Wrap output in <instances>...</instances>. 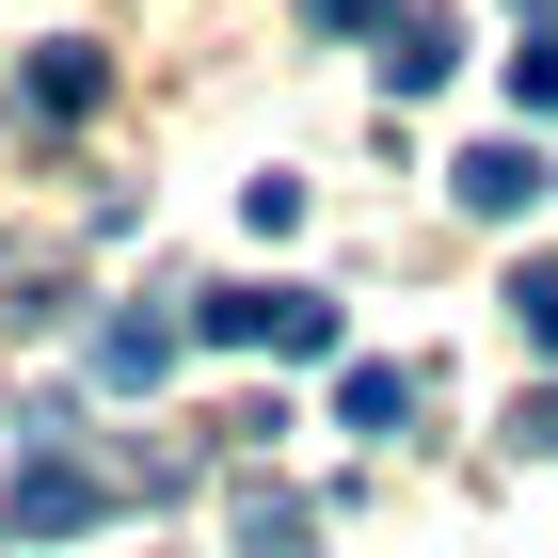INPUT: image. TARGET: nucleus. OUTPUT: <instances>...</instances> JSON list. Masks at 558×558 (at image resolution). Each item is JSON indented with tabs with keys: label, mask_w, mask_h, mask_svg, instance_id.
Here are the masks:
<instances>
[{
	"label": "nucleus",
	"mask_w": 558,
	"mask_h": 558,
	"mask_svg": "<svg viewBox=\"0 0 558 558\" xmlns=\"http://www.w3.org/2000/svg\"><path fill=\"white\" fill-rule=\"evenodd\" d=\"M175 336H208V351H288V367H336V303H319V288H271V271H240V288H192V303H175Z\"/></svg>",
	"instance_id": "f257e3e1"
},
{
	"label": "nucleus",
	"mask_w": 558,
	"mask_h": 558,
	"mask_svg": "<svg viewBox=\"0 0 558 558\" xmlns=\"http://www.w3.org/2000/svg\"><path fill=\"white\" fill-rule=\"evenodd\" d=\"M96 511H112V463L64 447V430H33V447H16V543H64V526H96Z\"/></svg>",
	"instance_id": "f03ea898"
},
{
	"label": "nucleus",
	"mask_w": 558,
	"mask_h": 558,
	"mask_svg": "<svg viewBox=\"0 0 558 558\" xmlns=\"http://www.w3.org/2000/svg\"><path fill=\"white\" fill-rule=\"evenodd\" d=\"M447 192H463V223H526L558 175H543V144H463V160H447Z\"/></svg>",
	"instance_id": "7ed1b4c3"
},
{
	"label": "nucleus",
	"mask_w": 558,
	"mask_h": 558,
	"mask_svg": "<svg viewBox=\"0 0 558 558\" xmlns=\"http://www.w3.org/2000/svg\"><path fill=\"white\" fill-rule=\"evenodd\" d=\"M160 367H175V319H144V303H129V319H96V384H112V399H144Z\"/></svg>",
	"instance_id": "20e7f679"
},
{
	"label": "nucleus",
	"mask_w": 558,
	"mask_h": 558,
	"mask_svg": "<svg viewBox=\"0 0 558 558\" xmlns=\"http://www.w3.org/2000/svg\"><path fill=\"white\" fill-rule=\"evenodd\" d=\"M96 81H112V64H96L81 33H64V48H33V64H16V96H33V112H96Z\"/></svg>",
	"instance_id": "39448f33"
},
{
	"label": "nucleus",
	"mask_w": 558,
	"mask_h": 558,
	"mask_svg": "<svg viewBox=\"0 0 558 558\" xmlns=\"http://www.w3.org/2000/svg\"><path fill=\"white\" fill-rule=\"evenodd\" d=\"M447 64H463V33H447V16H415V0H399V33H384V81H399V96H430V81H447Z\"/></svg>",
	"instance_id": "423d86ee"
},
{
	"label": "nucleus",
	"mask_w": 558,
	"mask_h": 558,
	"mask_svg": "<svg viewBox=\"0 0 558 558\" xmlns=\"http://www.w3.org/2000/svg\"><path fill=\"white\" fill-rule=\"evenodd\" d=\"M399 415H415L399 367H336V430H399Z\"/></svg>",
	"instance_id": "0eeeda50"
},
{
	"label": "nucleus",
	"mask_w": 558,
	"mask_h": 558,
	"mask_svg": "<svg viewBox=\"0 0 558 558\" xmlns=\"http://www.w3.org/2000/svg\"><path fill=\"white\" fill-rule=\"evenodd\" d=\"M511 319H526V351H558V256H526V271H511Z\"/></svg>",
	"instance_id": "6e6552de"
},
{
	"label": "nucleus",
	"mask_w": 558,
	"mask_h": 558,
	"mask_svg": "<svg viewBox=\"0 0 558 558\" xmlns=\"http://www.w3.org/2000/svg\"><path fill=\"white\" fill-rule=\"evenodd\" d=\"M303 33H367V48H384V33H399V0H303Z\"/></svg>",
	"instance_id": "1a4fd4ad"
},
{
	"label": "nucleus",
	"mask_w": 558,
	"mask_h": 558,
	"mask_svg": "<svg viewBox=\"0 0 558 558\" xmlns=\"http://www.w3.org/2000/svg\"><path fill=\"white\" fill-rule=\"evenodd\" d=\"M511 96H526V112L558 129V48H511Z\"/></svg>",
	"instance_id": "9d476101"
},
{
	"label": "nucleus",
	"mask_w": 558,
	"mask_h": 558,
	"mask_svg": "<svg viewBox=\"0 0 558 558\" xmlns=\"http://www.w3.org/2000/svg\"><path fill=\"white\" fill-rule=\"evenodd\" d=\"M511 447H558V384H543V399H526V415H511Z\"/></svg>",
	"instance_id": "9b49d317"
}]
</instances>
